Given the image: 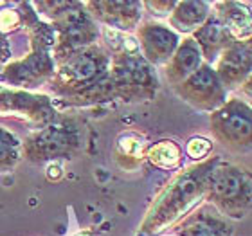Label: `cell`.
Here are the masks:
<instances>
[{"label": "cell", "instance_id": "7a4b0ae2", "mask_svg": "<svg viewBox=\"0 0 252 236\" xmlns=\"http://www.w3.org/2000/svg\"><path fill=\"white\" fill-rule=\"evenodd\" d=\"M249 182H243V173H240L234 168H225L221 169L220 173L215 177L213 182V189L215 195L218 197V200L221 202H229L234 204L238 199L243 197V191H247Z\"/></svg>", "mask_w": 252, "mask_h": 236}, {"label": "cell", "instance_id": "3957f363", "mask_svg": "<svg viewBox=\"0 0 252 236\" xmlns=\"http://www.w3.org/2000/svg\"><path fill=\"white\" fill-rule=\"evenodd\" d=\"M175 43H177V36L171 31L164 29L162 26H150V29L144 33V47L148 56L157 62L171 56Z\"/></svg>", "mask_w": 252, "mask_h": 236}, {"label": "cell", "instance_id": "30bf717a", "mask_svg": "<svg viewBox=\"0 0 252 236\" xmlns=\"http://www.w3.org/2000/svg\"><path fill=\"white\" fill-rule=\"evenodd\" d=\"M5 152H7V142L0 139V159H2V155H4Z\"/></svg>", "mask_w": 252, "mask_h": 236}, {"label": "cell", "instance_id": "52a82bcc", "mask_svg": "<svg viewBox=\"0 0 252 236\" xmlns=\"http://www.w3.org/2000/svg\"><path fill=\"white\" fill-rule=\"evenodd\" d=\"M247 63H249L247 54H243L242 49H231L225 54L223 62H221V68H223V74L229 79L242 78L245 68H247Z\"/></svg>", "mask_w": 252, "mask_h": 236}, {"label": "cell", "instance_id": "277c9868", "mask_svg": "<svg viewBox=\"0 0 252 236\" xmlns=\"http://www.w3.org/2000/svg\"><path fill=\"white\" fill-rule=\"evenodd\" d=\"M188 92L189 96L196 100V103H205V101H213L215 103L216 98L220 96V85L218 79L213 74V70L204 67L200 72H196L193 78L189 79L188 83Z\"/></svg>", "mask_w": 252, "mask_h": 236}, {"label": "cell", "instance_id": "8992f818", "mask_svg": "<svg viewBox=\"0 0 252 236\" xmlns=\"http://www.w3.org/2000/svg\"><path fill=\"white\" fill-rule=\"evenodd\" d=\"M200 62V51L193 42H188L184 47H180L173 60V67H171V76L173 78H186L188 74H191L196 68Z\"/></svg>", "mask_w": 252, "mask_h": 236}, {"label": "cell", "instance_id": "6da1fadb", "mask_svg": "<svg viewBox=\"0 0 252 236\" xmlns=\"http://www.w3.org/2000/svg\"><path fill=\"white\" fill-rule=\"evenodd\" d=\"M218 123V134H221L223 139L240 142L249 135L251 121H249V112L242 110L240 105H231L227 110H223L216 119Z\"/></svg>", "mask_w": 252, "mask_h": 236}, {"label": "cell", "instance_id": "ba28073f", "mask_svg": "<svg viewBox=\"0 0 252 236\" xmlns=\"http://www.w3.org/2000/svg\"><path fill=\"white\" fill-rule=\"evenodd\" d=\"M204 16H205L204 4H184L180 5V9L175 15V24L180 26V29H189V26L200 24Z\"/></svg>", "mask_w": 252, "mask_h": 236}, {"label": "cell", "instance_id": "9c48e42d", "mask_svg": "<svg viewBox=\"0 0 252 236\" xmlns=\"http://www.w3.org/2000/svg\"><path fill=\"white\" fill-rule=\"evenodd\" d=\"M200 40H202V45H216V43L221 40V27L218 24H209L207 27H204L202 31H200Z\"/></svg>", "mask_w": 252, "mask_h": 236}, {"label": "cell", "instance_id": "5b68a950", "mask_svg": "<svg viewBox=\"0 0 252 236\" xmlns=\"http://www.w3.org/2000/svg\"><path fill=\"white\" fill-rule=\"evenodd\" d=\"M68 68V78L76 79V81H89L99 72L101 68V58L97 54L87 53L81 56H76L70 60L67 65Z\"/></svg>", "mask_w": 252, "mask_h": 236}]
</instances>
